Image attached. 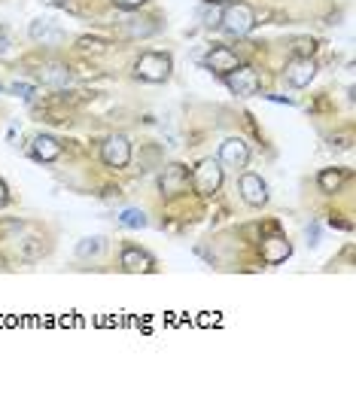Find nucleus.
<instances>
[{"label": "nucleus", "instance_id": "21", "mask_svg": "<svg viewBox=\"0 0 356 396\" xmlns=\"http://www.w3.org/2000/svg\"><path fill=\"white\" fill-rule=\"evenodd\" d=\"M10 91L19 98H34V86H27V82H12Z\"/></svg>", "mask_w": 356, "mask_h": 396}, {"label": "nucleus", "instance_id": "19", "mask_svg": "<svg viewBox=\"0 0 356 396\" xmlns=\"http://www.w3.org/2000/svg\"><path fill=\"white\" fill-rule=\"evenodd\" d=\"M104 250V238H85V241L76 244V256H98Z\"/></svg>", "mask_w": 356, "mask_h": 396}, {"label": "nucleus", "instance_id": "1", "mask_svg": "<svg viewBox=\"0 0 356 396\" xmlns=\"http://www.w3.org/2000/svg\"><path fill=\"white\" fill-rule=\"evenodd\" d=\"M134 74H137L140 80H146V82H165L170 76V58L162 55V52H146V55L137 58Z\"/></svg>", "mask_w": 356, "mask_h": 396}, {"label": "nucleus", "instance_id": "10", "mask_svg": "<svg viewBox=\"0 0 356 396\" xmlns=\"http://www.w3.org/2000/svg\"><path fill=\"white\" fill-rule=\"evenodd\" d=\"M204 65H208L210 70H216V74H229V70L238 67V55H234L229 46H216V49H210V52H208Z\"/></svg>", "mask_w": 356, "mask_h": 396}, {"label": "nucleus", "instance_id": "18", "mask_svg": "<svg viewBox=\"0 0 356 396\" xmlns=\"http://www.w3.org/2000/svg\"><path fill=\"white\" fill-rule=\"evenodd\" d=\"M219 22H223V10H219V3H204L201 6V25L216 28Z\"/></svg>", "mask_w": 356, "mask_h": 396}, {"label": "nucleus", "instance_id": "8", "mask_svg": "<svg viewBox=\"0 0 356 396\" xmlns=\"http://www.w3.org/2000/svg\"><path fill=\"white\" fill-rule=\"evenodd\" d=\"M317 76V65L311 58H293L287 65V80L293 82L296 89H304V86H311V80Z\"/></svg>", "mask_w": 356, "mask_h": 396}, {"label": "nucleus", "instance_id": "24", "mask_svg": "<svg viewBox=\"0 0 356 396\" xmlns=\"http://www.w3.org/2000/svg\"><path fill=\"white\" fill-rule=\"evenodd\" d=\"M6 49V37H3V31H0V52Z\"/></svg>", "mask_w": 356, "mask_h": 396}, {"label": "nucleus", "instance_id": "23", "mask_svg": "<svg viewBox=\"0 0 356 396\" xmlns=\"http://www.w3.org/2000/svg\"><path fill=\"white\" fill-rule=\"evenodd\" d=\"M6 201H10V195H6V186H3V180H0V208H3Z\"/></svg>", "mask_w": 356, "mask_h": 396}, {"label": "nucleus", "instance_id": "6", "mask_svg": "<svg viewBox=\"0 0 356 396\" xmlns=\"http://www.w3.org/2000/svg\"><path fill=\"white\" fill-rule=\"evenodd\" d=\"M219 162L229 165V168H247V162H250V150H247L244 140L229 138L223 146H219Z\"/></svg>", "mask_w": 356, "mask_h": 396}, {"label": "nucleus", "instance_id": "2", "mask_svg": "<svg viewBox=\"0 0 356 396\" xmlns=\"http://www.w3.org/2000/svg\"><path fill=\"white\" fill-rule=\"evenodd\" d=\"M219 25H223L229 34H234V37H244V34H250L256 28V16L247 3H238V0H234L229 10H223V22Z\"/></svg>", "mask_w": 356, "mask_h": 396}, {"label": "nucleus", "instance_id": "12", "mask_svg": "<svg viewBox=\"0 0 356 396\" xmlns=\"http://www.w3.org/2000/svg\"><path fill=\"white\" fill-rule=\"evenodd\" d=\"M61 155V144L55 138H49V134H40V138H34V159L40 162H55Z\"/></svg>", "mask_w": 356, "mask_h": 396}, {"label": "nucleus", "instance_id": "3", "mask_svg": "<svg viewBox=\"0 0 356 396\" xmlns=\"http://www.w3.org/2000/svg\"><path fill=\"white\" fill-rule=\"evenodd\" d=\"M192 183H195V189L201 195H213L223 186V168H219V162L204 159L201 165L195 168V174H192Z\"/></svg>", "mask_w": 356, "mask_h": 396}, {"label": "nucleus", "instance_id": "11", "mask_svg": "<svg viewBox=\"0 0 356 396\" xmlns=\"http://www.w3.org/2000/svg\"><path fill=\"white\" fill-rule=\"evenodd\" d=\"M289 253H293V247H289L287 238H268V241L262 244V259H265L268 265H280V263H287Z\"/></svg>", "mask_w": 356, "mask_h": 396}, {"label": "nucleus", "instance_id": "9", "mask_svg": "<svg viewBox=\"0 0 356 396\" xmlns=\"http://www.w3.org/2000/svg\"><path fill=\"white\" fill-rule=\"evenodd\" d=\"M189 186V171L183 165H168L162 174V192L165 195H180Z\"/></svg>", "mask_w": 356, "mask_h": 396}, {"label": "nucleus", "instance_id": "14", "mask_svg": "<svg viewBox=\"0 0 356 396\" xmlns=\"http://www.w3.org/2000/svg\"><path fill=\"white\" fill-rule=\"evenodd\" d=\"M122 265H125V272H149V268H153V259H149L144 250H137V247H125Z\"/></svg>", "mask_w": 356, "mask_h": 396}, {"label": "nucleus", "instance_id": "7", "mask_svg": "<svg viewBox=\"0 0 356 396\" xmlns=\"http://www.w3.org/2000/svg\"><path fill=\"white\" fill-rule=\"evenodd\" d=\"M241 195H244V201L253 204V208L265 204V201H268V186H265V180H262L259 174H244V177H241Z\"/></svg>", "mask_w": 356, "mask_h": 396}, {"label": "nucleus", "instance_id": "26", "mask_svg": "<svg viewBox=\"0 0 356 396\" xmlns=\"http://www.w3.org/2000/svg\"><path fill=\"white\" fill-rule=\"evenodd\" d=\"M0 268H6V265H3V259H0Z\"/></svg>", "mask_w": 356, "mask_h": 396}, {"label": "nucleus", "instance_id": "25", "mask_svg": "<svg viewBox=\"0 0 356 396\" xmlns=\"http://www.w3.org/2000/svg\"><path fill=\"white\" fill-rule=\"evenodd\" d=\"M208 3H232V0H208Z\"/></svg>", "mask_w": 356, "mask_h": 396}, {"label": "nucleus", "instance_id": "4", "mask_svg": "<svg viewBox=\"0 0 356 396\" xmlns=\"http://www.w3.org/2000/svg\"><path fill=\"white\" fill-rule=\"evenodd\" d=\"M229 89L234 91V95H241V98H250L259 91V76H256V70L253 67H234L229 70Z\"/></svg>", "mask_w": 356, "mask_h": 396}, {"label": "nucleus", "instance_id": "15", "mask_svg": "<svg viewBox=\"0 0 356 396\" xmlns=\"http://www.w3.org/2000/svg\"><path fill=\"white\" fill-rule=\"evenodd\" d=\"M159 31V25L153 19H128L125 22V34L128 37H153Z\"/></svg>", "mask_w": 356, "mask_h": 396}, {"label": "nucleus", "instance_id": "5", "mask_svg": "<svg viewBox=\"0 0 356 396\" xmlns=\"http://www.w3.org/2000/svg\"><path fill=\"white\" fill-rule=\"evenodd\" d=\"M101 153L110 168H125L128 159H131V144H128V138H122V134H113V138H107Z\"/></svg>", "mask_w": 356, "mask_h": 396}, {"label": "nucleus", "instance_id": "22", "mask_svg": "<svg viewBox=\"0 0 356 396\" xmlns=\"http://www.w3.org/2000/svg\"><path fill=\"white\" fill-rule=\"evenodd\" d=\"M116 6H122V10H137V6H144V0H116Z\"/></svg>", "mask_w": 356, "mask_h": 396}, {"label": "nucleus", "instance_id": "20", "mask_svg": "<svg viewBox=\"0 0 356 396\" xmlns=\"http://www.w3.org/2000/svg\"><path fill=\"white\" fill-rule=\"evenodd\" d=\"M320 186H323V192H335V189L341 186V174L335 171V168L323 171V174H320Z\"/></svg>", "mask_w": 356, "mask_h": 396}, {"label": "nucleus", "instance_id": "16", "mask_svg": "<svg viewBox=\"0 0 356 396\" xmlns=\"http://www.w3.org/2000/svg\"><path fill=\"white\" fill-rule=\"evenodd\" d=\"M31 37H34V40H43V43H58V40H61V31H58V28H52V22L40 19V22L31 25Z\"/></svg>", "mask_w": 356, "mask_h": 396}, {"label": "nucleus", "instance_id": "13", "mask_svg": "<svg viewBox=\"0 0 356 396\" xmlns=\"http://www.w3.org/2000/svg\"><path fill=\"white\" fill-rule=\"evenodd\" d=\"M40 80L46 82V86H67L70 80H74V74H70L64 65H55V61H49V65L40 67Z\"/></svg>", "mask_w": 356, "mask_h": 396}, {"label": "nucleus", "instance_id": "17", "mask_svg": "<svg viewBox=\"0 0 356 396\" xmlns=\"http://www.w3.org/2000/svg\"><path fill=\"white\" fill-rule=\"evenodd\" d=\"M119 223H122L125 229H144V226H146V214H144V210H137V208H128V210H122Z\"/></svg>", "mask_w": 356, "mask_h": 396}]
</instances>
